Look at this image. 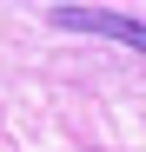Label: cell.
Returning a JSON list of instances; mask_svg holds the SVG:
<instances>
[{
	"mask_svg": "<svg viewBox=\"0 0 146 152\" xmlns=\"http://www.w3.org/2000/svg\"><path fill=\"white\" fill-rule=\"evenodd\" d=\"M46 20L66 27V33H100V40H119L133 53H146V20H133V13H113V7H46Z\"/></svg>",
	"mask_w": 146,
	"mask_h": 152,
	"instance_id": "1",
	"label": "cell"
}]
</instances>
